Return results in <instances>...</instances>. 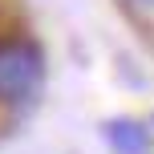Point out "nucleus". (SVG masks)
Here are the masks:
<instances>
[{
    "label": "nucleus",
    "mask_w": 154,
    "mask_h": 154,
    "mask_svg": "<svg viewBox=\"0 0 154 154\" xmlns=\"http://www.w3.org/2000/svg\"><path fill=\"white\" fill-rule=\"evenodd\" d=\"M45 53L24 37H0V101L20 106L41 89Z\"/></svg>",
    "instance_id": "1"
},
{
    "label": "nucleus",
    "mask_w": 154,
    "mask_h": 154,
    "mask_svg": "<svg viewBox=\"0 0 154 154\" xmlns=\"http://www.w3.org/2000/svg\"><path fill=\"white\" fill-rule=\"evenodd\" d=\"M101 134L114 146V154H150V130L134 118H114V122H106Z\"/></svg>",
    "instance_id": "2"
},
{
    "label": "nucleus",
    "mask_w": 154,
    "mask_h": 154,
    "mask_svg": "<svg viewBox=\"0 0 154 154\" xmlns=\"http://www.w3.org/2000/svg\"><path fill=\"white\" fill-rule=\"evenodd\" d=\"M130 4H142V8H154V0H130Z\"/></svg>",
    "instance_id": "3"
}]
</instances>
